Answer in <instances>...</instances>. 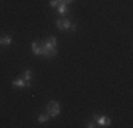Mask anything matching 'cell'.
I'll list each match as a JSON object with an SVG mask.
<instances>
[{"mask_svg": "<svg viewBox=\"0 0 133 128\" xmlns=\"http://www.w3.org/2000/svg\"><path fill=\"white\" fill-rule=\"evenodd\" d=\"M59 113H61L59 102H57V101H50L48 105H47V114H48L50 117H58Z\"/></svg>", "mask_w": 133, "mask_h": 128, "instance_id": "6da1fadb", "label": "cell"}, {"mask_svg": "<svg viewBox=\"0 0 133 128\" xmlns=\"http://www.w3.org/2000/svg\"><path fill=\"white\" fill-rule=\"evenodd\" d=\"M31 49H33V53L36 54V56H43V53H44V46H43V43H40V41H33V44H31Z\"/></svg>", "mask_w": 133, "mask_h": 128, "instance_id": "7a4b0ae2", "label": "cell"}, {"mask_svg": "<svg viewBox=\"0 0 133 128\" xmlns=\"http://www.w3.org/2000/svg\"><path fill=\"white\" fill-rule=\"evenodd\" d=\"M55 24L59 30H66V28L71 27V21H69L68 19H58V20L55 21Z\"/></svg>", "mask_w": 133, "mask_h": 128, "instance_id": "3957f363", "label": "cell"}, {"mask_svg": "<svg viewBox=\"0 0 133 128\" xmlns=\"http://www.w3.org/2000/svg\"><path fill=\"white\" fill-rule=\"evenodd\" d=\"M13 87H30V81H26L23 78H16L13 80Z\"/></svg>", "mask_w": 133, "mask_h": 128, "instance_id": "277c9868", "label": "cell"}, {"mask_svg": "<svg viewBox=\"0 0 133 128\" xmlns=\"http://www.w3.org/2000/svg\"><path fill=\"white\" fill-rule=\"evenodd\" d=\"M96 121H98V125H101V127L110 125V118H108V117H96Z\"/></svg>", "mask_w": 133, "mask_h": 128, "instance_id": "5b68a950", "label": "cell"}, {"mask_svg": "<svg viewBox=\"0 0 133 128\" xmlns=\"http://www.w3.org/2000/svg\"><path fill=\"white\" fill-rule=\"evenodd\" d=\"M11 41H13V38L10 36H2L0 37V46H10Z\"/></svg>", "mask_w": 133, "mask_h": 128, "instance_id": "8992f818", "label": "cell"}, {"mask_svg": "<svg viewBox=\"0 0 133 128\" xmlns=\"http://www.w3.org/2000/svg\"><path fill=\"white\" fill-rule=\"evenodd\" d=\"M57 10H58L59 14H65V13H66V3L61 2L58 6H57Z\"/></svg>", "mask_w": 133, "mask_h": 128, "instance_id": "52a82bcc", "label": "cell"}, {"mask_svg": "<svg viewBox=\"0 0 133 128\" xmlns=\"http://www.w3.org/2000/svg\"><path fill=\"white\" fill-rule=\"evenodd\" d=\"M31 77H33V73H31L30 70H26V71L23 73V77H21V78H23V80H26V81H30V80H31Z\"/></svg>", "mask_w": 133, "mask_h": 128, "instance_id": "ba28073f", "label": "cell"}, {"mask_svg": "<svg viewBox=\"0 0 133 128\" xmlns=\"http://www.w3.org/2000/svg\"><path fill=\"white\" fill-rule=\"evenodd\" d=\"M48 118H50V115L43 114V115H40V117H38V123H45V121H48Z\"/></svg>", "mask_w": 133, "mask_h": 128, "instance_id": "9c48e42d", "label": "cell"}, {"mask_svg": "<svg viewBox=\"0 0 133 128\" xmlns=\"http://www.w3.org/2000/svg\"><path fill=\"white\" fill-rule=\"evenodd\" d=\"M61 2H62V0H50V4H51L52 7H57Z\"/></svg>", "mask_w": 133, "mask_h": 128, "instance_id": "30bf717a", "label": "cell"}, {"mask_svg": "<svg viewBox=\"0 0 133 128\" xmlns=\"http://www.w3.org/2000/svg\"><path fill=\"white\" fill-rule=\"evenodd\" d=\"M87 127H88V128H94V127H95V124H94V123H89Z\"/></svg>", "mask_w": 133, "mask_h": 128, "instance_id": "8fae6325", "label": "cell"}, {"mask_svg": "<svg viewBox=\"0 0 133 128\" xmlns=\"http://www.w3.org/2000/svg\"><path fill=\"white\" fill-rule=\"evenodd\" d=\"M62 2H64V3H68V4H69V3H72L74 0H62Z\"/></svg>", "mask_w": 133, "mask_h": 128, "instance_id": "7c38bea8", "label": "cell"}]
</instances>
